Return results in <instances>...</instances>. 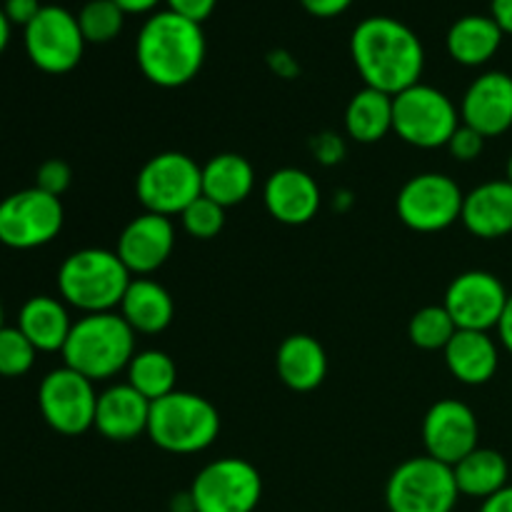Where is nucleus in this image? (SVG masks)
Listing matches in <instances>:
<instances>
[{
	"mask_svg": "<svg viewBox=\"0 0 512 512\" xmlns=\"http://www.w3.org/2000/svg\"><path fill=\"white\" fill-rule=\"evenodd\" d=\"M350 53L365 85L393 98L420 83L425 68L418 35L388 15H373L358 23L350 38Z\"/></svg>",
	"mask_w": 512,
	"mask_h": 512,
	"instance_id": "f257e3e1",
	"label": "nucleus"
},
{
	"mask_svg": "<svg viewBox=\"0 0 512 512\" xmlns=\"http://www.w3.org/2000/svg\"><path fill=\"white\" fill-rule=\"evenodd\" d=\"M135 58L150 83L160 88H180L203 68L205 33L200 23L173 10H160L140 28Z\"/></svg>",
	"mask_w": 512,
	"mask_h": 512,
	"instance_id": "f03ea898",
	"label": "nucleus"
},
{
	"mask_svg": "<svg viewBox=\"0 0 512 512\" xmlns=\"http://www.w3.org/2000/svg\"><path fill=\"white\" fill-rule=\"evenodd\" d=\"M63 360L70 370L88 380H108L130 365L135 355V330L118 313L83 315L70 328L63 345Z\"/></svg>",
	"mask_w": 512,
	"mask_h": 512,
	"instance_id": "7ed1b4c3",
	"label": "nucleus"
},
{
	"mask_svg": "<svg viewBox=\"0 0 512 512\" xmlns=\"http://www.w3.org/2000/svg\"><path fill=\"white\" fill-rule=\"evenodd\" d=\"M130 280V270L118 253L103 248L75 250L58 270L60 298L85 315L113 313V308H120Z\"/></svg>",
	"mask_w": 512,
	"mask_h": 512,
	"instance_id": "20e7f679",
	"label": "nucleus"
},
{
	"mask_svg": "<svg viewBox=\"0 0 512 512\" xmlns=\"http://www.w3.org/2000/svg\"><path fill=\"white\" fill-rule=\"evenodd\" d=\"M220 433V415L210 400L195 393H175L150 405L148 435L158 448L178 455L203 453Z\"/></svg>",
	"mask_w": 512,
	"mask_h": 512,
	"instance_id": "39448f33",
	"label": "nucleus"
},
{
	"mask_svg": "<svg viewBox=\"0 0 512 512\" xmlns=\"http://www.w3.org/2000/svg\"><path fill=\"white\" fill-rule=\"evenodd\" d=\"M458 498L453 468L430 455L400 463L385 488L390 512H453Z\"/></svg>",
	"mask_w": 512,
	"mask_h": 512,
	"instance_id": "423d86ee",
	"label": "nucleus"
},
{
	"mask_svg": "<svg viewBox=\"0 0 512 512\" xmlns=\"http://www.w3.org/2000/svg\"><path fill=\"white\" fill-rule=\"evenodd\" d=\"M458 125V108L433 85L415 83L393 98V130L415 148H443Z\"/></svg>",
	"mask_w": 512,
	"mask_h": 512,
	"instance_id": "0eeeda50",
	"label": "nucleus"
},
{
	"mask_svg": "<svg viewBox=\"0 0 512 512\" xmlns=\"http://www.w3.org/2000/svg\"><path fill=\"white\" fill-rule=\"evenodd\" d=\"M135 190L148 213L180 215L203 195V168L185 153H160L143 165Z\"/></svg>",
	"mask_w": 512,
	"mask_h": 512,
	"instance_id": "6e6552de",
	"label": "nucleus"
},
{
	"mask_svg": "<svg viewBox=\"0 0 512 512\" xmlns=\"http://www.w3.org/2000/svg\"><path fill=\"white\" fill-rule=\"evenodd\" d=\"M188 493L195 512H253L263 498V478L248 460L220 458L195 475Z\"/></svg>",
	"mask_w": 512,
	"mask_h": 512,
	"instance_id": "1a4fd4ad",
	"label": "nucleus"
},
{
	"mask_svg": "<svg viewBox=\"0 0 512 512\" xmlns=\"http://www.w3.org/2000/svg\"><path fill=\"white\" fill-rule=\"evenodd\" d=\"M63 203L40 188H25L0 200V243L13 250L48 245L63 230Z\"/></svg>",
	"mask_w": 512,
	"mask_h": 512,
	"instance_id": "9d476101",
	"label": "nucleus"
},
{
	"mask_svg": "<svg viewBox=\"0 0 512 512\" xmlns=\"http://www.w3.org/2000/svg\"><path fill=\"white\" fill-rule=\"evenodd\" d=\"M38 408L55 433H85L95 425V408H98L93 380L75 373L68 365L53 370L45 375L38 388Z\"/></svg>",
	"mask_w": 512,
	"mask_h": 512,
	"instance_id": "9b49d317",
	"label": "nucleus"
},
{
	"mask_svg": "<svg viewBox=\"0 0 512 512\" xmlns=\"http://www.w3.org/2000/svg\"><path fill=\"white\" fill-rule=\"evenodd\" d=\"M25 50L35 68L53 75L70 73L85 50L78 15L60 5H43L33 23L25 28Z\"/></svg>",
	"mask_w": 512,
	"mask_h": 512,
	"instance_id": "f8f14e48",
	"label": "nucleus"
},
{
	"mask_svg": "<svg viewBox=\"0 0 512 512\" xmlns=\"http://www.w3.org/2000/svg\"><path fill=\"white\" fill-rule=\"evenodd\" d=\"M463 190L443 173H423L410 178L398 193V215L418 233H438L450 228L463 213Z\"/></svg>",
	"mask_w": 512,
	"mask_h": 512,
	"instance_id": "ddd939ff",
	"label": "nucleus"
},
{
	"mask_svg": "<svg viewBox=\"0 0 512 512\" xmlns=\"http://www.w3.org/2000/svg\"><path fill=\"white\" fill-rule=\"evenodd\" d=\"M508 298V290L493 273L468 270L450 283L443 305L458 330L488 333V330L498 328Z\"/></svg>",
	"mask_w": 512,
	"mask_h": 512,
	"instance_id": "4468645a",
	"label": "nucleus"
},
{
	"mask_svg": "<svg viewBox=\"0 0 512 512\" xmlns=\"http://www.w3.org/2000/svg\"><path fill=\"white\" fill-rule=\"evenodd\" d=\"M478 435V418L460 400H438L423 420L425 450L450 468L478 448Z\"/></svg>",
	"mask_w": 512,
	"mask_h": 512,
	"instance_id": "2eb2a0df",
	"label": "nucleus"
},
{
	"mask_svg": "<svg viewBox=\"0 0 512 512\" xmlns=\"http://www.w3.org/2000/svg\"><path fill=\"white\" fill-rule=\"evenodd\" d=\"M460 118L483 138L508 133L512 128V75L490 70L475 78L463 95Z\"/></svg>",
	"mask_w": 512,
	"mask_h": 512,
	"instance_id": "dca6fc26",
	"label": "nucleus"
},
{
	"mask_svg": "<svg viewBox=\"0 0 512 512\" xmlns=\"http://www.w3.org/2000/svg\"><path fill=\"white\" fill-rule=\"evenodd\" d=\"M175 245V228L170 218L158 213H143L125 225L118 238V258L130 275H150L165 265Z\"/></svg>",
	"mask_w": 512,
	"mask_h": 512,
	"instance_id": "f3484780",
	"label": "nucleus"
},
{
	"mask_svg": "<svg viewBox=\"0 0 512 512\" xmlns=\"http://www.w3.org/2000/svg\"><path fill=\"white\" fill-rule=\"evenodd\" d=\"M263 198L268 213L285 225L310 223L320 210L318 183L313 175L298 168L275 170L265 183Z\"/></svg>",
	"mask_w": 512,
	"mask_h": 512,
	"instance_id": "a211bd4d",
	"label": "nucleus"
},
{
	"mask_svg": "<svg viewBox=\"0 0 512 512\" xmlns=\"http://www.w3.org/2000/svg\"><path fill=\"white\" fill-rule=\"evenodd\" d=\"M150 405L153 403L133 385H113L98 395L93 428L113 443H130L138 435L148 433Z\"/></svg>",
	"mask_w": 512,
	"mask_h": 512,
	"instance_id": "6ab92c4d",
	"label": "nucleus"
},
{
	"mask_svg": "<svg viewBox=\"0 0 512 512\" xmlns=\"http://www.w3.org/2000/svg\"><path fill=\"white\" fill-rule=\"evenodd\" d=\"M460 220L475 238H505L512 233V183L490 180L470 190L463 200Z\"/></svg>",
	"mask_w": 512,
	"mask_h": 512,
	"instance_id": "aec40b11",
	"label": "nucleus"
},
{
	"mask_svg": "<svg viewBox=\"0 0 512 512\" xmlns=\"http://www.w3.org/2000/svg\"><path fill=\"white\" fill-rule=\"evenodd\" d=\"M275 368L280 380L295 393H308L315 390L328 375V355L323 345L310 335H290L280 343L275 355Z\"/></svg>",
	"mask_w": 512,
	"mask_h": 512,
	"instance_id": "412c9836",
	"label": "nucleus"
},
{
	"mask_svg": "<svg viewBox=\"0 0 512 512\" xmlns=\"http://www.w3.org/2000/svg\"><path fill=\"white\" fill-rule=\"evenodd\" d=\"M445 363L460 383L485 385L498 373V345L488 333L458 330L445 348Z\"/></svg>",
	"mask_w": 512,
	"mask_h": 512,
	"instance_id": "4be33fe9",
	"label": "nucleus"
},
{
	"mask_svg": "<svg viewBox=\"0 0 512 512\" xmlns=\"http://www.w3.org/2000/svg\"><path fill=\"white\" fill-rule=\"evenodd\" d=\"M175 313L173 298L160 283L150 278L130 280L120 303V315L125 323L143 335H158L170 325Z\"/></svg>",
	"mask_w": 512,
	"mask_h": 512,
	"instance_id": "5701e85b",
	"label": "nucleus"
},
{
	"mask_svg": "<svg viewBox=\"0 0 512 512\" xmlns=\"http://www.w3.org/2000/svg\"><path fill=\"white\" fill-rule=\"evenodd\" d=\"M70 328V315L65 305L58 298L50 295H35L28 303L20 308L18 315V330L25 338L33 343L38 353H55L63 350L65 340H68Z\"/></svg>",
	"mask_w": 512,
	"mask_h": 512,
	"instance_id": "b1692460",
	"label": "nucleus"
},
{
	"mask_svg": "<svg viewBox=\"0 0 512 512\" xmlns=\"http://www.w3.org/2000/svg\"><path fill=\"white\" fill-rule=\"evenodd\" d=\"M503 35V28L493 15H463L450 25L445 43H448L450 58L475 68V65H485L498 53Z\"/></svg>",
	"mask_w": 512,
	"mask_h": 512,
	"instance_id": "393cba45",
	"label": "nucleus"
},
{
	"mask_svg": "<svg viewBox=\"0 0 512 512\" xmlns=\"http://www.w3.org/2000/svg\"><path fill=\"white\" fill-rule=\"evenodd\" d=\"M253 165L238 153L213 155L203 165V195L223 208L243 203L253 193Z\"/></svg>",
	"mask_w": 512,
	"mask_h": 512,
	"instance_id": "a878e982",
	"label": "nucleus"
},
{
	"mask_svg": "<svg viewBox=\"0 0 512 512\" xmlns=\"http://www.w3.org/2000/svg\"><path fill=\"white\" fill-rule=\"evenodd\" d=\"M345 130L358 143H378L393 130V95L368 88L350 98L345 110Z\"/></svg>",
	"mask_w": 512,
	"mask_h": 512,
	"instance_id": "bb28decb",
	"label": "nucleus"
},
{
	"mask_svg": "<svg viewBox=\"0 0 512 512\" xmlns=\"http://www.w3.org/2000/svg\"><path fill=\"white\" fill-rule=\"evenodd\" d=\"M453 475L460 495L488 500L490 495L500 493L508 485L510 468L508 460L498 450L475 448L458 465H453Z\"/></svg>",
	"mask_w": 512,
	"mask_h": 512,
	"instance_id": "cd10ccee",
	"label": "nucleus"
},
{
	"mask_svg": "<svg viewBox=\"0 0 512 512\" xmlns=\"http://www.w3.org/2000/svg\"><path fill=\"white\" fill-rule=\"evenodd\" d=\"M175 378H178V368L163 350L135 353L128 365V385H133L150 403L175 393Z\"/></svg>",
	"mask_w": 512,
	"mask_h": 512,
	"instance_id": "c85d7f7f",
	"label": "nucleus"
},
{
	"mask_svg": "<svg viewBox=\"0 0 512 512\" xmlns=\"http://www.w3.org/2000/svg\"><path fill=\"white\" fill-rule=\"evenodd\" d=\"M455 333H458V325L453 323L445 305H428L418 310L408 325L410 340L423 350H445Z\"/></svg>",
	"mask_w": 512,
	"mask_h": 512,
	"instance_id": "c756f323",
	"label": "nucleus"
},
{
	"mask_svg": "<svg viewBox=\"0 0 512 512\" xmlns=\"http://www.w3.org/2000/svg\"><path fill=\"white\" fill-rule=\"evenodd\" d=\"M125 23V10L115 0H88L78 13L85 43H110Z\"/></svg>",
	"mask_w": 512,
	"mask_h": 512,
	"instance_id": "7c9ffc66",
	"label": "nucleus"
},
{
	"mask_svg": "<svg viewBox=\"0 0 512 512\" xmlns=\"http://www.w3.org/2000/svg\"><path fill=\"white\" fill-rule=\"evenodd\" d=\"M38 350L15 328H0V378H20L30 373Z\"/></svg>",
	"mask_w": 512,
	"mask_h": 512,
	"instance_id": "2f4dec72",
	"label": "nucleus"
},
{
	"mask_svg": "<svg viewBox=\"0 0 512 512\" xmlns=\"http://www.w3.org/2000/svg\"><path fill=\"white\" fill-rule=\"evenodd\" d=\"M180 220H183L185 233L193 235V238L198 240H210L223 230L225 208L213 203L210 198H205V195H200L198 200H193V203L180 213Z\"/></svg>",
	"mask_w": 512,
	"mask_h": 512,
	"instance_id": "473e14b6",
	"label": "nucleus"
},
{
	"mask_svg": "<svg viewBox=\"0 0 512 512\" xmlns=\"http://www.w3.org/2000/svg\"><path fill=\"white\" fill-rule=\"evenodd\" d=\"M70 180H73V170H70V165L65 163V160L53 158V160H45V163L38 168V173H35V188L60 198V195L70 188Z\"/></svg>",
	"mask_w": 512,
	"mask_h": 512,
	"instance_id": "72a5a7b5",
	"label": "nucleus"
},
{
	"mask_svg": "<svg viewBox=\"0 0 512 512\" xmlns=\"http://www.w3.org/2000/svg\"><path fill=\"white\" fill-rule=\"evenodd\" d=\"M485 140L483 135L478 133V130H473L470 125L460 123L458 130L453 133V138H450V143L445 145V148L450 150V155L458 160H463V163H470V160L480 158V153H483L485 148Z\"/></svg>",
	"mask_w": 512,
	"mask_h": 512,
	"instance_id": "f704fd0d",
	"label": "nucleus"
},
{
	"mask_svg": "<svg viewBox=\"0 0 512 512\" xmlns=\"http://www.w3.org/2000/svg\"><path fill=\"white\" fill-rule=\"evenodd\" d=\"M168 10L183 15V18L193 20V23H203L210 13L215 10L218 0H165Z\"/></svg>",
	"mask_w": 512,
	"mask_h": 512,
	"instance_id": "c9c22d12",
	"label": "nucleus"
},
{
	"mask_svg": "<svg viewBox=\"0 0 512 512\" xmlns=\"http://www.w3.org/2000/svg\"><path fill=\"white\" fill-rule=\"evenodd\" d=\"M40 10L43 5L38 0H5L3 3V13L8 15L10 25H23V28L33 23Z\"/></svg>",
	"mask_w": 512,
	"mask_h": 512,
	"instance_id": "e433bc0d",
	"label": "nucleus"
},
{
	"mask_svg": "<svg viewBox=\"0 0 512 512\" xmlns=\"http://www.w3.org/2000/svg\"><path fill=\"white\" fill-rule=\"evenodd\" d=\"M303 8L308 13L318 15V18H333V15H340L343 10L350 8L353 0H300Z\"/></svg>",
	"mask_w": 512,
	"mask_h": 512,
	"instance_id": "4c0bfd02",
	"label": "nucleus"
},
{
	"mask_svg": "<svg viewBox=\"0 0 512 512\" xmlns=\"http://www.w3.org/2000/svg\"><path fill=\"white\" fill-rule=\"evenodd\" d=\"M315 150H318V158L323 160V163H328V165L338 163V160L343 158V153H345L343 140L335 138V135H320Z\"/></svg>",
	"mask_w": 512,
	"mask_h": 512,
	"instance_id": "58836bf2",
	"label": "nucleus"
},
{
	"mask_svg": "<svg viewBox=\"0 0 512 512\" xmlns=\"http://www.w3.org/2000/svg\"><path fill=\"white\" fill-rule=\"evenodd\" d=\"M480 512H512V485H505L500 493L490 495L488 500H483Z\"/></svg>",
	"mask_w": 512,
	"mask_h": 512,
	"instance_id": "ea45409f",
	"label": "nucleus"
},
{
	"mask_svg": "<svg viewBox=\"0 0 512 512\" xmlns=\"http://www.w3.org/2000/svg\"><path fill=\"white\" fill-rule=\"evenodd\" d=\"M493 15L503 33L512 35V0H493Z\"/></svg>",
	"mask_w": 512,
	"mask_h": 512,
	"instance_id": "a19ab883",
	"label": "nucleus"
},
{
	"mask_svg": "<svg viewBox=\"0 0 512 512\" xmlns=\"http://www.w3.org/2000/svg\"><path fill=\"white\" fill-rule=\"evenodd\" d=\"M498 335H500V343L508 348V353H512V295L508 298V305L503 310V318L498 323Z\"/></svg>",
	"mask_w": 512,
	"mask_h": 512,
	"instance_id": "79ce46f5",
	"label": "nucleus"
},
{
	"mask_svg": "<svg viewBox=\"0 0 512 512\" xmlns=\"http://www.w3.org/2000/svg\"><path fill=\"white\" fill-rule=\"evenodd\" d=\"M125 13H148L153 10L160 0H115Z\"/></svg>",
	"mask_w": 512,
	"mask_h": 512,
	"instance_id": "37998d69",
	"label": "nucleus"
},
{
	"mask_svg": "<svg viewBox=\"0 0 512 512\" xmlns=\"http://www.w3.org/2000/svg\"><path fill=\"white\" fill-rule=\"evenodd\" d=\"M8 40H10V20L8 15L3 13V8H0V53L8 48Z\"/></svg>",
	"mask_w": 512,
	"mask_h": 512,
	"instance_id": "c03bdc74",
	"label": "nucleus"
},
{
	"mask_svg": "<svg viewBox=\"0 0 512 512\" xmlns=\"http://www.w3.org/2000/svg\"><path fill=\"white\" fill-rule=\"evenodd\" d=\"M505 180H508V183H512V155H510V160H508V178H505Z\"/></svg>",
	"mask_w": 512,
	"mask_h": 512,
	"instance_id": "a18cd8bd",
	"label": "nucleus"
},
{
	"mask_svg": "<svg viewBox=\"0 0 512 512\" xmlns=\"http://www.w3.org/2000/svg\"><path fill=\"white\" fill-rule=\"evenodd\" d=\"M0 328H3V303H0Z\"/></svg>",
	"mask_w": 512,
	"mask_h": 512,
	"instance_id": "49530a36",
	"label": "nucleus"
}]
</instances>
